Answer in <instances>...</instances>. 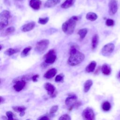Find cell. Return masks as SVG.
Returning <instances> with one entry per match:
<instances>
[{
	"label": "cell",
	"mask_w": 120,
	"mask_h": 120,
	"mask_svg": "<svg viewBox=\"0 0 120 120\" xmlns=\"http://www.w3.org/2000/svg\"><path fill=\"white\" fill-rule=\"evenodd\" d=\"M79 20L77 16H73L65 22L62 25V31L67 35H71L75 29L76 22Z\"/></svg>",
	"instance_id": "6da1fadb"
},
{
	"label": "cell",
	"mask_w": 120,
	"mask_h": 120,
	"mask_svg": "<svg viewBox=\"0 0 120 120\" xmlns=\"http://www.w3.org/2000/svg\"><path fill=\"white\" fill-rule=\"evenodd\" d=\"M70 56L68 60V64L71 66H75L81 63L85 58L84 54L78 50L70 53Z\"/></svg>",
	"instance_id": "7a4b0ae2"
},
{
	"label": "cell",
	"mask_w": 120,
	"mask_h": 120,
	"mask_svg": "<svg viewBox=\"0 0 120 120\" xmlns=\"http://www.w3.org/2000/svg\"><path fill=\"white\" fill-rule=\"evenodd\" d=\"M11 17L10 13L8 10H3L0 14V30H2L8 24V20Z\"/></svg>",
	"instance_id": "3957f363"
},
{
	"label": "cell",
	"mask_w": 120,
	"mask_h": 120,
	"mask_svg": "<svg viewBox=\"0 0 120 120\" xmlns=\"http://www.w3.org/2000/svg\"><path fill=\"white\" fill-rule=\"evenodd\" d=\"M49 44V41L46 39H42L38 41L35 46V50L39 54L44 53L47 49Z\"/></svg>",
	"instance_id": "277c9868"
},
{
	"label": "cell",
	"mask_w": 120,
	"mask_h": 120,
	"mask_svg": "<svg viewBox=\"0 0 120 120\" xmlns=\"http://www.w3.org/2000/svg\"><path fill=\"white\" fill-rule=\"evenodd\" d=\"M55 52L53 49H51L44 55V58L45 59V64H52L55 61L56 59V55L55 54Z\"/></svg>",
	"instance_id": "5b68a950"
},
{
	"label": "cell",
	"mask_w": 120,
	"mask_h": 120,
	"mask_svg": "<svg viewBox=\"0 0 120 120\" xmlns=\"http://www.w3.org/2000/svg\"><path fill=\"white\" fill-rule=\"evenodd\" d=\"M44 87L47 91L48 95H49L50 97L52 98H54L56 96L57 91L55 87L52 84L49 82H46L45 84Z\"/></svg>",
	"instance_id": "8992f818"
},
{
	"label": "cell",
	"mask_w": 120,
	"mask_h": 120,
	"mask_svg": "<svg viewBox=\"0 0 120 120\" xmlns=\"http://www.w3.org/2000/svg\"><path fill=\"white\" fill-rule=\"evenodd\" d=\"M114 49V45L113 44H107L103 47L101 50V53L104 56H109L113 52Z\"/></svg>",
	"instance_id": "52a82bcc"
},
{
	"label": "cell",
	"mask_w": 120,
	"mask_h": 120,
	"mask_svg": "<svg viewBox=\"0 0 120 120\" xmlns=\"http://www.w3.org/2000/svg\"><path fill=\"white\" fill-rule=\"evenodd\" d=\"M82 116L84 120H93L95 118V114L93 110L90 108H86L82 112Z\"/></svg>",
	"instance_id": "ba28073f"
},
{
	"label": "cell",
	"mask_w": 120,
	"mask_h": 120,
	"mask_svg": "<svg viewBox=\"0 0 120 120\" xmlns=\"http://www.w3.org/2000/svg\"><path fill=\"white\" fill-rule=\"evenodd\" d=\"M77 101V97L75 95H71L65 100V104L69 106V110L71 111L74 107L75 103Z\"/></svg>",
	"instance_id": "9c48e42d"
},
{
	"label": "cell",
	"mask_w": 120,
	"mask_h": 120,
	"mask_svg": "<svg viewBox=\"0 0 120 120\" xmlns=\"http://www.w3.org/2000/svg\"><path fill=\"white\" fill-rule=\"evenodd\" d=\"M109 14L111 15H114L117 11L118 10V5L117 1L116 0H110L109 4Z\"/></svg>",
	"instance_id": "30bf717a"
},
{
	"label": "cell",
	"mask_w": 120,
	"mask_h": 120,
	"mask_svg": "<svg viewBox=\"0 0 120 120\" xmlns=\"http://www.w3.org/2000/svg\"><path fill=\"white\" fill-rule=\"evenodd\" d=\"M26 85V81L24 80H19L15 82V84L14 85L13 88L16 91H20Z\"/></svg>",
	"instance_id": "8fae6325"
},
{
	"label": "cell",
	"mask_w": 120,
	"mask_h": 120,
	"mask_svg": "<svg viewBox=\"0 0 120 120\" xmlns=\"http://www.w3.org/2000/svg\"><path fill=\"white\" fill-rule=\"evenodd\" d=\"M35 24L36 23L35 22H30L22 25L21 28V30L23 32L29 31L34 28Z\"/></svg>",
	"instance_id": "7c38bea8"
},
{
	"label": "cell",
	"mask_w": 120,
	"mask_h": 120,
	"mask_svg": "<svg viewBox=\"0 0 120 120\" xmlns=\"http://www.w3.org/2000/svg\"><path fill=\"white\" fill-rule=\"evenodd\" d=\"M42 4L40 0H30L29 5L30 7L34 10H38Z\"/></svg>",
	"instance_id": "4fadbf2b"
},
{
	"label": "cell",
	"mask_w": 120,
	"mask_h": 120,
	"mask_svg": "<svg viewBox=\"0 0 120 120\" xmlns=\"http://www.w3.org/2000/svg\"><path fill=\"white\" fill-rule=\"evenodd\" d=\"M61 0H47L44 4V7L47 8H52L60 2Z\"/></svg>",
	"instance_id": "5bb4252c"
},
{
	"label": "cell",
	"mask_w": 120,
	"mask_h": 120,
	"mask_svg": "<svg viewBox=\"0 0 120 120\" xmlns=\"http://www.w3.org/2000/svg\"><path fill=\"white\" fill-rule=\"evenodd\" d=\"M57 73V70L54 68H51L48 70L44 75V77L46 79H50L55 76Z\"/></svg>",
	"instance_id": "9a60e30c"
},
{
	"label": "cell",
	"mask_w": 120,
	"mask_h": 120,
	"mask_svg": "<svg viewBox=\"0 0 120 120\" xmlns=\"http://www.w3.org/2000/svg\"><path fill=\"white\" fill-rule=\"evenodd\" d=\"M12 109L15 112H19V115L21 117L24 116L25 114V110L26 109V107L23 106H15L12 107Z\"/></svg>",
	"instance_id": "2e32d148"
},
{
	"label": "cell",
	"mask_w": 120,
	"mask_h": 120,
	"mask_svg": "<svg viewBox=\"0 0 120 120\" xmlns=\"http://www.w3.org/2000/svg\"><path fill=\"white\" fill-rule=\"evenodd\" d=\"M76 0H66L61 5L60 7L62 8L67 9L72 7L75 3Z\"/></svg>",
	"instance_id": "e0dca14e"
},
{
	"label": "cell",
	"mask_w": 120,
	"mask_h": 120,
	"mask_svg": "<svg viewBox=\"0 0 120 120\" xmlns=\"http://www.w3.org/2000/svg\"><path fill=\"white\" fill-rule=\"evenodd\" d=\"M102 73L106 75H109L111 73V68L109 65L106 64L103 65L101 67Z\"/></svg>",
	"instance_id": "ac0fdd59"
},
{
	"label": "cell",
	"mask_w": 120,
	"mask_h": 120,
	"mask_svg": "<svg viewBox=\"0 0 120 120\" xmlns=\"http://www.w3.org/2000/svg\"><path fill=\"white\" fill-rule=\"evenodd\" d=\"M97 63L95 61H92L85 68V71L87 73L92 72L94 71Z\"/></svg>",
	"instance_id": "d6986e66"
},
{
	"label": "cell",
	"mask_w": 120,
	"mask_h": 120,
	"mask_svg": "<svg viewBox=\"0 0 120 120\" xmlns=\"http://www.w3.org/2000/svg\"><path fill=\"white\" fill-rule=\"evenodd\" d=\"M98 44V36L97 34H95L92 38L91 40V47L92 49H95Z\"/></svg>",
	"instance_id": "ffe728a7"
},
{
	"label": "cell",
	"mask_w": 120,
	"mask_h": 120,
	"mask_svg": "<svg viewBox=\"0 0 120 120\" xmlns=\"http://www.w3.org/2000/svg\"><path fill=\"white\" fill-rule=\"evenodd\" d=\"M93 84V82L91 80L89 79L85 81L83 85V91L84 92L86 93L89 91L91 86Z\"/></svg>",
	"instance_id": "44dd1931"
},
{
	"label": "cell",
	"mask_w": 120,
	"mask_h": 120,
	"mask_svg": "<svg viewBox=\"0 0 120 120\" xmlns=\"http://www.w3.org/2000/svg\"><path fill=\"white\" fill-rule=\"evenodd\" d=\"M86 18L90 21H94L98 18V15L96 13L90 12L87 14Z\"/></svg>",
	"instance_id": "7402d4cb"
},
{
	"label": "cell",
	"mask_w": 120,
	"mask_h": 120,
	"mask_svg": "<svg viewBox=\"0 0 120 120\" xmlns=\"http://www.w3.org/2000/svg\"><path fill=\"white\" fill-rule=\"evenodd\" d=\"M19 51H20V49H16V48L15 49V48H9L7 49L4 52V53L8 56H11V55L18 52Z\"/></svg>",
	"instance_id": "603a6c76"
},
{
	"label": "cell",
	"mask_w": 120,
	"mask_h": 120,
	"mask_svg": "<svg viewBox=\"0 0 120 120\" xmlns=\"http://www.w3.org/2000/svg\"><path fill=\"white\" fill-rule=\"evenodd\" d=\"M88 32V29L86 28H83L80 29L78 31V34L80 36V38L81 39H83L86 36Z\"/></svg>",
	"instance_id": "cb8c5ba5"
},
{
	"label": "cell",
	"mask_w": 120,
	"mask_h": 120,
	"mask_svg": "<svg viewBox=\"0 0 120 120\" xmlns=\"http://www.w3.org/2000/svg\"><path fill=\"white\" fill-rule=\"evenodd\" d=\"M31 46H28L26 48H25L22 52L21 53V55L22 57H25L26 56H27V55L29 53V52L31 50Z\"/></svg>",
	"instance_id": "d4e9b609"
},
{
	"label": "cell",
	"mask_w": 120,
	"mask_h": 120,
	"mask_svg": "<svg viewBox=\"0 0 120 120\" xmlns=\"http://www.w3.org/2000/svg\"><path fill=\"white\" fill-rule=\"evenodd\" d=\"M102 109L104 111H108L110 109V108L111 107V104L109 102H108L107 101H106V102H105L102 104Z\"/></svg>",
	"instance_id": "484cf974"
},
{
	"label": "cell",
	"mask_w": 120,
	"mask_h": 120,
	"mask_svg": "<svg viewBox=\"0 0 120 120\" xmlns=\"http://www.w3.org/2000/svg\"><path fill=\"white\" fill-rule=\"evenodd\" d=\"M15 31V28L13 26H11L8 28L5 31V35H8L11 33H13Z\"/></svg>",
	"instance_id": "4316f807"
},
{
	"label": "cell",
	"mask_w": 120,
	"mask_h": 120,
	"mask_svg": "<svg viewBox=\"0 0 120 120\" xmlns=\"http://www.w3.org/2000/svg\"><path fill=\"white\" fill-rule=\"evenodd\" d=\"M49 18L48 17H44V18H39L38 20V23L41 24H46L49 21Z\"/></svg>",
	"instance_id": "83f0119b"
},
{
	"label": "cell",
	"mask_w": 120,
	"mask_h": 120,
	"mask_svg": "<svg viewBox=\"0 0 120 120\" xmlns=\"http://www.w3.org/2000/svg\"><path fill=\"white\" fill-rule=\"evenodd\" d=\"M58 110V106L57 105H55L52 106L50 110V114L53 115L55 112H56Z\"/></svg>",
	"instance_id": "f1b7e54d"
},
{
	"label": "cell",
	"mask_w": 120,
	"mask_h": 120,
	"mask_svg": "<svg viewBox=\"0 0 120 120\" xmlns=\"http://www.w3.org/2000/svg\"><path fill=\"white\" fill-rule=\"evenodd\" d=\"M64 78V75L62 74H59L57 75L55 79V81L56 82H62Z\"/></svg>",
	"instance_id": "f546056e"
},
{
	"label": "cell",
	"mask_w": 120,
	"mask_h": 120,
	"mask_svg": "<svg viewBox=\"0 0 120 120\" xmlns=\"http://www.w3.org/2000/svg\"><path fill=\"white\" fill-rule=\"evenodd\" d=\"M105 24L108 26H113L114 25V21L112 19H107L106 20Z\"/></svg>",
	"instance_id": "4dcf8cb0"
},
{
	"label": "cell",
	"mask_w": 120,
	"mask_h": 120,
	"mask_svg": "<svg viewBox=\"0 0 120 120\" xmlns=\"http://www.w3.org/2000/svg\"><path fill=\"white\" fill-rule=\"evenodd\" d=\"M6 115L8 117V119L9 120H13L14 118H13V117H14V114L13 113L11 112V111H8L6 112Z\"/></svg>",
	"instance_id": "1f68e13d"
},
{
	"label": "cell",
	"mask_w": 120,
	"mask_h": 120,
	"mask_svg": "<svg viewBox=\"0 0 120 120\" xmlns=\"http://www.w3.org/2000/svg\"><path fill=\"white\" fill-rule=\"evenodd\" d=\"M59 120H70L71 118L70 116L67 114H65L61 115L59 118Z\"/></svg>",
	"instance_id": "d6a6232c"
},
{
	"label": "cell",
	"mask_w": 120,
	"mask_h": 120,
	"mask_svg": "<svg viewBox=\"0 0 120 120\" xmlns=\"http://www.w3.org/2000/svg\"><path fill=\"white\" fill-rule=\"evenodd\" d=\"M38 77H39L38 75H35L32 76L31 79L34 82H36L38 81Z\"/></svg>",
	"instance_id": "836d02e7"
},
{
	"label": "cell",
	"mask_w": 120,
	"mask_h": 120,
	"mask_svg": "<svg viewBox=\"0 0 120 120\" xmlns=\"http://www.w3.org/2000/svg\"><path fill=\"white\" fill-rule=\"evenodd\" d=\"M49 119H50L49 117L46 115L41 116L38 118V120H49Z\"/></svg>",
	"instance_id": "e575fe53"
},
{
	"label": "cell",
	"mask_w": 120,
	"mask_h": 120,
	"mask_svg": "<svg viewBox=\"0 0 120 120\" xmlns=\"http://www.w3.org/2000/svg\"><path fill=\"white\" fill-rule=\"evenodd\" d=\"M0 104H1L4 102V98H3L2 96H0Z\"/></svg>",
	"instance_id": "d590c367"
},
{
	"label": "cell",
	"mask_w": 120,
	"mask_h": 120,
	"mask_svg": "<svg viewBox=\"0 0 120 120\" xmlns=\"http://www.w3.org/2000/svg\"><path fill=\"white\" fill-rule=\"evenodd\" d=\"M15 1H23V0H15Z\"/></svg>",
	"instance_id": "8d00e7d4"
},
{
	"label": "cell",
	"mask_w": 120,
	"mask_h": 120,
	"mask_svg": "<svg viewBox=\"0 0 120 120\" xmlns=\"http://www.w3.org/2000/svg\"><path fill=\"white\" fill-rule=\"evenodd\" d=\"M2 50V45H0V50Z\"/></svg>",
	"instance_id": "74e56055"
},
{
	"label": "cell",
	"mask_w": 120,
	"mask_h": 120,
	"mask_svg": "<svg viewBox=\"0 0 120 120\" xmlns=\"http://www.w3.org/2000/svg\"><path fill=\"white\" fill-rule=\"evenodd\" d=\"M119 77H120V72H119Z\"/></svg>",
	"instance_id": "f35d334b"
}]
</instances>
